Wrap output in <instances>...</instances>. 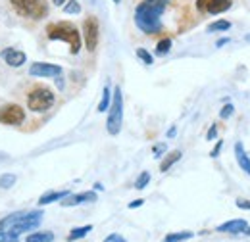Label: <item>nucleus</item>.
<instances>
[{"label":"nucleus","instance_id":"1","mask_svg":"<svg viewBox=\"0 0 250 242\" xmlns=\"http://www.w3.org/2000/svg\"><path fill=\"white\" fill-rule=\"evenodd\" d=\"M42 221V212H16L0 219V242H18L21 233L35 231Z\"/></svg>","mask_w":250,"mask_h":242},{"label":"nucleus","instance_id":"2","mask_svg":"<svg viewBox=\"0 0 250 242\" xmlns=\"http://www.w3.org/2000/svg\"><path fill=\"white\" fill-rule=\"evenodd\" d=\"M169 0H143L135 8V25L145 35H156L162 31V14Z\"/></svg>","mask_w":250,"mask_h":242},{"label":"nucleus","instance_id":"3","mask_svg":"<svg viewBox=\"0 0 250 242\" xmlns=\"http://www.w3.org/2000/svg\"><path fill=\"white\" fill-rule=\"evenodd\" d=\"M46 37L50 40H62L69 44V52L71 54H79L81 50V33L77 31V27L69 21H56L50 23L46 27Z\"/></svg>","mask_w":250,"mask_h":242},{"label":"nucleus","instance_id":"4","mask_svg":"<svg viewBox=\"0 0 250 242\" xmlns=\"http://www.w3.org/2000/svg\"><path fill=\"white\" fill-rule=\"evenodd\" d=\"M122 123H124V94L122 89L116 87L112 92V104L108 108V120H106V131L116 137L122 131Z\"/></svg>","mask_w":250,"mask_h":242},{"label":"nucleus","instance_id":"5","mask_svg":"<svg viewBox=\"0 0 250 242\" xmlns=\"http://www.w3.org/2000/svg\"><path fill=\"white\" fill-rule=\"evenodd\" d=\"M54 102H56L54 92L50 91L48 87H42V85L31 89L29 94H27V108L35 114H42V112L50 110L54 106Z\"/></svg>","mask_w":250,"mask_h":242},{"label":"nucleus","instance_id":"6","mask_svg":"<svg viewBox=\"0 0 250 242\" xmlns=\"http://www.w3.org/2000/svg\"><path fill=\"white\" fill-rule=\"evenodd\" d=\"M14 10L29 20H42L48 14L46 0H12Z\"/></svg>","mask_w":250,"mask_h":242},{"label":"nucleus","instance_id":"7","mask_svg":"<svg viewBox=\"0 0 250 242\" xmlns=\"http://www.w3.org/2000/svg\"><path fill=\"white\" fill-rule=\"evenodd\" d=\"M98 39H100V25H98V20L94 16L85 18L83 21V40H85V46L89 52H94L96 46H98Z\"/></svg>","mask_w":250,"mask_h":242},{"label":"nucleus","instance_id":"8","mask_svg":"<svg viewBox=\"0 0 250 242\" xmlns=\"http://www.w3.org/2000/svg\"><path fill=\"white\" fill-rule=\"evenodd\" d=\"M25 121V112L18 104H6L0 108V123L4 125H21Z\"/></svg>","mask_w":250,"mask_h":242},{"label":"nucleus","instance_id":"9","mask_svg":"<svg viewBox=\"0 0 250 242\" xmlns=\"http://www.w3.org/2000/svg\"><path fill=\"white\" fill-rule=\"evenodd\" d=\"M231 6H233L231 0H196V10L202 14H210V16L223 14Z\"/></svg>","mask_w":250,"mask_h":242},{"label":"nucleus","instance_id":"10","mask_svg":"<svg viewBox=\"0 0 250 242\" xmlns=\"http://www.w3.org/2000/svg\"><path fill=\"white\" fill-rule=\"evenodd\" d=\"M62 67L56 63H48V61H37L29 67V75L31 77H60L62 75Z\"/></svg>","mask_w":250,"mask_h":242},{"label":"nucleus","instance_id":"11","mask_svg":"<svg viewBox=\"0 0 250 242\" xmlns=\"http://www.w3.org/2000/svg\"><path fill=\"white\" fill-rule=\"evenodd\" d=\"M0 58L6 61L10 67H21L25 61H27V56H25V52H21V50H18V48H4L2 52H0Z\"/></svg>","mask_w":250,"mask_h":242},{"label":"nucleus","instance_id":"12","mask_svg":"<svg viewBox=\"0 0 250 242\" xmlns=\"http://www.w3.org/2000/svg\"><path fill=\"white\" fill-rule=\"evenodd\" d=\"M96 200V192L89 190V192H79V194H67L63 200H60L63 208H71V206H79V204H85V202H94Z\"/></svg>","mask_w":250,"mask_h":242},{"label":"nucleus","instance_id":"13","mask_svg":"<svg viewBox=\"0 0 250 242\" xmlns=\"http://www.w3.org/2000/svg\"><path fill=\"white\" fill-rule=\"evenodd\" d=\"M249 227V221L247 219H231L227 223H221L218 225V233H229V235H241L245 233V229Z\"/></svg>","mask_w":250,"mask_h":242},{"label":"nucleus","instance_id":"14","mask_svg":"<svg viewBox=\"0 0 250 242\" xmlns=\"http://www.w3.org/2000/svg\"><path fill=\"white\" fill-rule=\"evenodd\" d=\"M235 160H237V163H239V167L250 175V158L247 150H245V146H243V142H235Z\"/></svg>","mask_w":250,"mask_h":242},{"label":"nucleus","instance_id":"15","mask_svg":"<svg viewBox=\"0 0 250 242\" xmlns=\"http://www.w3.org/2000/svg\"><path fill=\"white\" fill-rule=\"evenodd\" d=\"M67 194H69V190H50V192H44V194L39 198V206H46V204H52V202H60Z\"/></svg>","mask_w":250,"mask_h":242},{"label":"nucleus","instance_id":"16","mask_svg":"<svg viewBox=\"0 0 250 242\" xmlns=\"http://www.w3.org/2000/svg\"><path fill=\"white\" fill-rule=\"evenodd\" d=\"M181 156H183V154H181V150L169 152V154H167V156L162 160V163H160V171H162V173L169 171V169H171V167H173V165H175V163L181 160Z\"/></svg>","mask_w":250,"mask_h":242},{"label":"nucleus","instance_id":"17","mask_svg":"<svg viewBox=\"0 0 250 242\" xmlns=\"http://www.w3.org/2000/svg\"><path fill=\"white\" fill-rule=\"evenodd\" d=\"M93 231V225H83V227H75L69 235H67V242H73V241H79V239H85L87 233Z\"/></svg>","mask_w":250,"mask_h":242},{"label":"nucleus","instance_id":"18","mask_svg":"<svg viewBox=\"0 0 250 242\" xmlns=\"http://www.w3.org/2000/svg\"><path fill=\"white\" fill-rule=\"evenodd\" d=\"M54 239H56L54 233H50V231H42V233H31V235H27L25 242H52Z\"/></svg>","mask_w":250,"mask_h":242},{"label":"nucleus","instance_id":"19","mask_svg":"<svg viewBox=\"0 0 250 242\" xmlns=\"http://www.w3.org/2000/svg\"><path fill=\"white\" fill-rule=\"evenodd\" d=\"M110 104H112V91H110V87H104V91H102V98H100L98 108H96V110H98V114L108 112Z\"/></svg>","mask_w":250,"mask_h":242},{"label":"nucleus","instance_id":"20","mask_svg":"<svg viewBox=\"0 0 250 242\" xmlns=\"http://www.w3.org/2000/svg\"><path fill=\"white\" fill-rule=\"evenodd\" d=\"M194 237V233H190V231H183V233H169L164 242H183V241H188V239H192Z\"/></svg>","mask_w":250,"mask_h":242},{"label":"nucleus","instance_id":"21","mask_svg":"<svg viewBox=\"0 0 250 242\" xmlns=\"http://www.w3.org/2000/svg\"><path fill=\"white\" fill-rule=\"evenodd\" d=\"M62 8L67 16H77V14H81V4H79L77 0H67Z\"/></svg>","mask_w":250,"mask_h":242},{"label":"nucleus","instance_id":"22","mask_svg":"<svg viewBox=\"0 0 250 242\" xmlns=\"http://www.w3.org/2000/svg\"><path fill=\"white\" fill-rule=\"evenodd\" d=\"M171 39L169 37H166V39H162L160 42L156 44V56H166L169 50H171Z\"/></svg>","mask_w":250,"mask_h":242},{"label":"nucleus","instance_id":"23","mask_svg":"<svg viewBox=\"0 0 250 242\" xmlns=\"http://www.w3.org/2000/svg\"><path fill=\"white\" fill-rule=\"evenodd\" d=\"M229 29H231V21H227V20H218V21H214V23L208 25L210 33H219V31H229Z\"/></svg>","mask_w":250,"mask_h":242},{"label":"nucleus","instance_id":"24","mask_svg":"<svg viewBox=\"0 0 250 242\" xmlns=\"http://www.w3.org/2000/svg\"><path fill=\"white\" fill-rule=\"evenodd\" d=\"M137 58L143 61L145 65H152V63H154V58H152V54H150L146 48H137Z\"/></svg>","mask_w":250,"mask_h":242},{"label":"nucleus","instance_id":"25","mask_svg":"<svg viewBox=\"0 0 250 242\" xmlns=\"http://www.w3.org/2000/svg\"><path fill=\"white\" fill-rule=\"evenodd\" d=\"M16 181H18V177L14 173H4L0 177V188H10V186L16 184Z\"/></svg>","mask_w":250,"mask_h":242},{"label":"nucleus","instance_id":"26","mask_svg":"<svg viewBox=\"0 0 250 242\" xmlns=\"http://www.w3.org/2000/svg\"><path fill=\"white\" fill-rule=\"evenodd\" d=\"M148 182H150V173H148V171H143V173L137 177V181H135V188H137V190H143Z\"/></svg>","mask_w":250,"mask_h":242},{"label":"nucleus","instance_id":"27","mask_svg":"<svg viewBox=\"0 0 250 242\" xmlns=\"http://www.w3.org/2000/svg\"><path fill=\"white\" fill-rule=\"evenodd\" d=\"M233 112H235V106H233L231 102H227V104L219 110V118H221V120H229V118L233 116Z\"/></svg>","mask_w":250,"mask_h":242},{"label":"nucleus","instance_id":"28","mask_svg":"<svg viewBox=\"0 0 250 242\" xmlns=\"http://www.w3.org/2000/svg\"><path fill=\"white\" fill-rule=\"evenodd\" d=\"M218 137V125L216 123H212V127L208 129V133H206V141H214Z\"/></svg>","mask_w":250,"mask_h":242},{"label":"nucleus","instance_id":"29","mask_svg":"<svg viewBox=\"0 0 250 242\" xmlns=\"http://www.w3.org/2000/svg\"><path fill=\"white\" fill-rule=\"evenodd\" d=\"M166 148H167V146H166V142H160V144H154L152 152H154V156H156V158H162V154L166 152Z\"/></svg>","mask_w":250,"mask_h":242},{"label":"nucleus","instance_id":"30","mask_svg":"<svg viewBox=\"0 0 250 242\" xmlns=\"http://www.w3.org/2000/svg\"><path fill=\"white\" fill-rule=\"evenodd\" d=\"M104 242H127L122 237V235H118V233H112V235H108L106 239H104Z\"/></svg>","mask_w":250,"mask_h":242},{"label":"nucleus","instance_id":"31","mask_svg":"<svg viewBox=\"0 0 250 242\" xmlns=\"http://www.w3.org/2000/svg\"><path fill=\"white\" fill-rule=\"evenodd\" d=\"M235 206H237L239 210H250V200H243V198H239V200L235 202Z\"/></svg>","mask_w":250,"mask_h":242},{"label":"nucleus","instance_id":"32","mask_svg":"<svg viewBox=\"0 0 250 242\" xmlns=\"http://www.w3.org/2000/svg\"><path fill=\"white\" fill-rule=\"evenodd\" d=\"M221 148H223V141H218V142H216V146H214V150L210 152V156H212V158H218Z\"/></svg>","mask_w":250,"mask_h":242},{"label":"nucleus","instance_id":"33","mask_svg":"<svg viewBox=\"0 0 250 242\" xmlns=\"http://www.w3.org/2000/svg\"><path fill=\"white\" fill-rule=\"evenodd\" d=\"M145 204V200L143 198H137V200H133V202H129V210H135V208H141Z\"/></svg>","mask_w":250,"mask_h":242},{"label":"nucleus","instance_id":"34","mask_svg":"<svg viewBox=\"0 0 250 242\" xmlns=\"http://www.w3.org/2000/svg\"><path fill=\"white\" fill-rule=\"evenodd\" d=\"M227 42H229V37H221L218 42H216V46H218V48H221V46H225Z\"/></svg>","mask_w":250,"mask_h":242},{"label":"nucleus","instance_id":"35","mask_svg":"<svg viewBox=\"0 0 250 242\" xmlns=\"http://www.w3.org/2000/svg\"><path fill=\"white\" fill-rule=\"evenodd\" d=\"M175 135H177V129H175V127H171V129L167 131V139H173Z\"/></svg>","mask_w":250,"mask_h":242},{"label":"nucleus","instance_id":"36","mask_svg":"<svg viewBox=\"0 0 250 242\" xmlns=\"http://www.w3.org/2000/svg\"><path fill=\"white\" fill-rule=\"evenodd\" d=\"M65 2H67V0H52V4H54V6H63Z\"/></svg>","mask_w":250,"mask_h":242},{"label":"nucleus","instance_id":"37","mask_svg":"<svg viewBox=\"0 0 250 242\" xmlns=\"http://www.w3.org/2000/svg\"><path fill=\"white\" fill-rule=\"evenodd\" d=\"M94 190H104V186H102L100 182H96V184H94Z\"/></svg>","mask_w":250,"mask_h":242},{"label":"nucleus","instance_id":"38","mask_svg":"<svg viewBox=\"0 0 250 242\" xmlns=\"http://www.w3.org/2000/svg\"><path fill=\"white\" fill-rule=\"evenodd\" d=\"M243 235H249V237H250V227H247V229H245V233H243Z\"/></svg>","mask_w":250,"mask_h":242},{"label":"nucleus","instance_id":"39","mask_svg":"<svg viewBox=\"0 0 250 242\" xmlns=\"http://www.w3.org/2000/svg\"><path fill=\"white\" fill-rule=\"evenodd\" d=\"M245 39H247V40H249V42H250V35H247V37H245Z\"/></svg>","mask_w":250,"mask_h":242},{"label":"nucleus","instance_id":"40","mask_svg":"<svg viewBox=\"0 0 250 242\" xmlns=\"http://www.w3.org/2000/svg\"><path fill=\"white\" fill-rule=\"evenodd\" d=\"M114 2H116V4H120V2H122V0H114Z\"/></svg>","mask_w":250,"mask_h":242}]
</instances>
